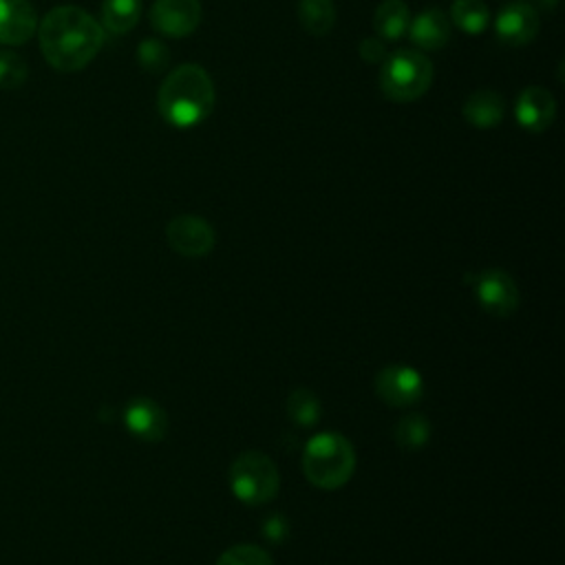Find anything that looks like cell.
I'll use <instances>...</instances> for the list:
<instances>
[{
  "label": "cell",
  "instance_id": "obj_11",
  "mask_svg": "<svg viewBox=\"0 0 565 565\" xmlns=\"http://www.w3.org/2000/svg\"><path fill=\"white\" fill-rule=\"evenodd\" d=\"M515 119L524 131L543 133L556 119L554 95L543 87H528L519 93L515 104Z\"/></svg>",
  "mask_w": 565,
  "mask_h": 565
},
{
  "label": "cell",
  "instance_id": "obj_2",
  "mask_svg": "<svg viewBox=\"0 0 565 565\" xmlns=\"http://www.w3.org/2000/svg\"><path fill=\"white\" fill-rule=\"evenodd\" d=\"M215 85L208 72L195 62L179 65L166 76L157 93V111L175 129H193L215 108Z\"/></svg>",
  "mask_w": 565,
  "mask_h": 565
},
{
  "label": "cell",
  "instance_id": "obj_17",
  "mask_svg": "<svg viewBox=\"0 0 565 565\" xmlns=\"http://www.w3.org/2000/svg\"><path fill=\"white\" fill-rule=\"evenodd\" d=\"M298 23L311 36H328L336 25L334 0H298Z\"/></svg>",
  "mask_w": 565,
  "mask_h": 565
},
{
  "label": "cell",
  "instance_id": "obj_5",
  "mask_svg": "<svg viewBox=\"0 0 565 565\" xmlns=\"http://www.w3.org/2000/svg\"><path fill=\"white\" fill-rule=\"evenodd\" d=\"M279 486L281 477L277 464L259 451L241 453L230 466V488L243 504H266V501L277 497Z\"/></svg>",
  "mask_w": 565,
  "mask_h": 565
},
{
  "label": "cell",
  "instance_id": "obj_26",
  "mask_svg": "<svg viewBox=\"0 0 565 565\" xmlns=\"http://www.w3.org/2000/svg\"><path fill=\"white\" fill-rule=\"evenodd\" d=\"M358 53L364 62H369V65H378V62H385L387 60V47H385V40L375 38V36H369L360 42L358 47Z\"/></svg>",
  "mask_w": 565,
  "mask_h": 565
},
{
  "label": "cell",
  "instance_id": "obj_27",
  "mask_svg": "<svg viewBox=\"0 0 565 565\" xmlns=\"http://www.w3.org/2000/svg\"><path fill=\"white\" fill-rule=\"evenodd\" d=\"M532 8H541V10H554L558 5V0H528Z\"/></svg>",
  "mask_w": 565,
  "mask_h": 565
},
{
  "label": "cell",
  "instance_id": "obj_16",
  "mask_svg": "<svg viewBox=\"0 0 565 565\" xmlns=\"http://www.w3.org/2000/svg\"><path fill=\"white\" fill-rule=\"evenodd\" d=\"M411 23V12L405 0H383L373 14V29L381 40H400Z\"/></svg>",
  "mask_w": 565,
  "mask_h": 565
},
{
  "label": "cell",
  "instance_id": "obj_15",
  "mask_svg": "<svg viewBox=\"0 0 565 565\" xmlns=\"http://www.w3.org/2000/svg\"><path fill=\"white\" fill-rule=\"evenodd\" d=\"M462 115L473 129H481V131L497 129L506 117V102L497 91L479 89L468 95Z\"/></svg>",
  "mask_w": 565,
  "mask_h": 565
},
{
  "label": "cell",
  "instance_id": "obj_23",
  "mask_svg": "<svg viewBox=\"0 0 565 565\" xmlns=\"http://www.w3.org/2000/svg\"><path fill=\"white\" fill-rule=\"evenodd\" d=\"M170 51L164 42L149 38L138 47V65L149 74H162L168 69Z\"/></svg>",
  "mask_w": 565,
  "mask_h": 565
},
{
  "label": "cell",
  "instance_id": "obj_9",
  "mask_svg": "<svg viewBox=\"0 0 565 565\" xmlns=\"http://www.w3.org/2000/svg\"><path fill=\"white\" fill-rule=\"evenodd\" d=\"M375 394L389 407H411L420 402L424 394L422 375L405 364H389L375 375Z\"/></svg>",
  "mask_w": 565,
  "mask_h": 565
},
{
  "label": "cell",
  "instance_id": "obj_4",
  "mask_svg": "<svg viewBox=\"0 0 565 565\" xmlns=\"http://www.w3.org/2000/svg\"><path fill=\"white\" fill-rule=\"evenodd\" d=\"M433 85V62L424 51L400 49L387 55L381 89L387 100L398 104H409L420 100Z\"/></svg>",
  "mask_w": 565,
  "mask_h": 565
},
{
  "label": "cell",
  "instance_id": "obj_10",
  "mask_svg": "<svg viewBox=\"0 0 565 565\" xmlns=\"http://www.w3.org/2000/svg\"><path fill=\"white\" fill-rule=\"evenodd\" d=\"M541 29V18L537 8L524 0L506 5L495 18L497 38L509 47H526L530 44Z\"/></svg>",
  "mask_w": 565,
  "mask_h": 565
},
{
  "label": "cell",
  "instance_id": "obj_20",
  "mask_svg": "<svg viewBox=\"0 0 565 565\" xmlns=\"http://www.w3.org/2000/svg\"><path fill=\"white\" fill-rule=\"evenodd\" d=\"M285 411L290 415V420L300 426V428H309L321 420V400L319 396L309 391V389H296L290 394L287 402H285Z\"/></svg>",
  "mask_w": 565,
  "mask_h": 565
},
{
  "label": "cell",
  "instance_id": "obj_12",
  "mask_svg": "<svg viewBox=\"0 0 565 565\" xmlns=\"http://www.w3.org/2000/svg\"><path fill=\"white\" fill-rule=\"evenodd\" d=\"M38 29V14L29 0H0V44H25Z\"/></svg>",
  "mask_w": 565,
  "mask_h": 565
},
{
  "label": "cell",
  "instance_id": "obj_6",
  "mask_svg": "<svg viewBox=\"0 0 565 565\" xmlns=\"http://www.w3.org/2000/svg\"><path fill=\"white\" fill-rule=\"evenodd\" d=\"M475 298L484 311L506 319L519 307V292L513 277L504 270H484L475 277Z\"/></svg>",
  "mask_w": 565,
  "mask_h": 565
},
{
  "label": "cell",
  "instance_id": "obj_7",
  "mask_svg": "<svg viewBox=\"0 0 565 565\" xmlns=\"http://www.w3.org/2000/svg\"><path fill=\"white\" fill-rule=\"evenodd\" d=\"M166 239L177 255L185 259L206 257L215 247L213 226L195 215H179L166 228Z\"/></svg>",
  "mask_w": 565,
  "mask_h": 565
},
{
  "label": "cell",
  "instance_id": "obj_8",
  "mask_svg": "<svg viewBox=\"0 0 565 565\" xmlns=\"http://www.w3.org/2000/svg\"><path fill=\"white\" fill-rule=\"evenodd\" d=\"M202 14L200 0H155L151 25L166 38H185L200 27Z\"/></svg>",
  "mask_w": 565,
  "mask_h": 565
},
{
  "label": "cell",
  "instance_id": "obj_1",
  "mask_svg": "<svg viewBox=\"0 0 565 565\" xmlns=\"http://www.w3.org/2000/svg\"><path fill=\"white\" fill-rule=\"evenodd\" d=\"M40 51L60 74L82 72L104 44V27L85 10L62 5L38 25Z\"/></svg>",
  "mask_w": 565,
  "mask_h": 565
},
{
  "label": "cell",
  "instance_id": "obj_18",
  "mask_svg": "<svg viewBox=\"0 0 565 565\" xmlns=\"http://www.w3.org/2000/svg\"><path fill=\"white\" fill-rule=\"evenodd\" d=\"M142 16V0H104L102 27L115 36L129 34Z\"/></svg>",
  "mask_w": 565,
  "mask_h": 565
},
{
  "label": "cell",
  "instance_id": "obj_19",
  "mask_svg": "<svg viewBox=\"0 0 565 565\" xmlns=\"http://www.w3.org/2000/svg\"><path fill=\"white\" fill-rule=\"evenodd\" d=\"M451 21L468 36H479L490 25V10L484 0H455L451 8Z\"/></svg>",
  "mask_w": 565,
  "mask_h": 565
},
{
  "label": "cell",
  "instance_id": "obj_21",
  "mask_svg": "<svg viewBox=\"0 0 565 565\" xmlns=\"http://www.w3.org/2000/svg\"><path fill=\"white\" fill-rule=\"evenodd\" d=\"M396 442L402 451H420L431 437V424L420 413H409L396 424Z\"/></svg>",
  "mask_w": 565,
  "mask_h": 565
},
{
  "label": "cell",
  "instance_id": "obj_3",
  "mask_svg": "<svg viewBox=\"0 0 565 565\" xmlns=\"http://www.w3.org/2000/svg\"><path fill=\"white\" fill-rule=\"evenodd\" d=\"M305 477L323 490L345 486L356 471V451L341 433H321L311 437L303 451Z\"/></svg>",
  "mask_w": 565,
  "mask_h": 565
},
{
  "label": "cell",
  "instance_id": "obj_25",
  "mask_svg": "<svg viewBox=\"0 0 565 565\" xmlns=\"http://www.w3.org/2000/svg\"><path fill=\"white\" fill-rule=\"evenodd\" d=\"M261 532H264V537H266L270 543H283V541H287V537H290V522H287V517L274 513V515H270L268 519H264Z\"/></svg>",
  "mask_w": 565,
  "mask_h": 565
},
{
  "label": "cell",
  "instance_id": "obj_22",
  "mask_svg": "<svg viewBox=\"0 0 565 565\" xmlns=\"http://www.w3.org/2000/svg\"><path fill=\"white\" fill-rule=\"evenodd\" d=\"M29 76L27 62L14 51H0V89H18Z\"/></svg>",
  "mask_w": 565,
  "mask_h": 565
},
{
  "label": "cell",
  "instance_id": "obj_24",
  "mask_svg": "<svg viewBox=\"0 0 565 565\" xmlns=\"http://www.w3.org/2000/svg\"><path fill=\"white\" fill-rule=\"evenodd\" d=\"M217 565H272V558L257 545H234L219 556Z\"/></svg>",
  "mask_w": 565,
  "mask_h": 565
},
{
  "label": "cell",
  "instance_id": "obj_13",
  "mask_svg": "<svg viewBox=\"0 0 565 565\" xmlns=\"http://www.w3.org/2000/svg\"><path fill=\"white\" fill-rule=\"evenodd\" d=\"M124 422H127V428L136 437L144 439V442H159L168 433L166 411L151 398H133L127 411H124Z\"/></svg>",
  "mask_w": 565,
  "mask_h": 565
},
{
  "label": "cell",
  "instance_id": "obj_14",
  "mask_svg": "<svg viewBox=\"0 0 565 565\" xmlns=\"http://www.w3.org/2000/svg\"><path fill=\"white\" fill-rule=\"evenodd\" d=\"M409 38L422 51H437L451 40V21L445 10H424L409 23Z\"/></svg>",
  "mask_w": 565,
  "mask_h": 565
}]
</instances>
